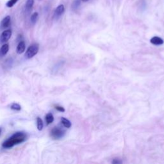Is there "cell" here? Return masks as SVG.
I'll list each match as a JSON object with an SVG mask.
<instances>
[{
	"label": "cell",
	"mask_w": 164,
	"mask_h": 164,
	"mask_svg": "<svg viewBox=\"0 0 164 164\" xmlns=\"http://www.w3.org/2000/svg\"><path fill=\"white\" fill-rule=\"evenodd\" d=\"M10 20H11V19H10V16L9 15H7L3 18V19L1 22V25H0L1 29H5L9 27L10 25Z\"/></svg>",
	"instance_id": "obj_7"
},
{
	"label": "cell",
	"mask_w": 164,
	"mask_h": 164,
	"mask_svg": "<svg viewBox=\"0 0 164 164\" xmlns=\"http://www.w3.org/2000/svg\"><path fill=\"white\" fill-rule=\"evenodd\" d=\"M39 50V45L38 44H33L27 49L25 53V57L28 59L31 58L37 54Z\"/></svg>",
	"instance_id": "obj_3"
},
{
	"label": "cell",
	"mask_w": 164,
	"mask_h": 164,
	"mask_svg": "<svg viewBox=\"0 0 164 164\" xmlns=\"http://www.w3.org/2000/svg\"><path fill=\"white\" fill-rule=\"evenodd\" d=\"M19 0H9V1L6 3V6L9 8H12L17 3V2Z\"/></svg>",
	"instance_id": "obj_16"
},
{
	"label": "cell",
	"mask_w": 164,
	"mask_h": 164,
	"mask_svg": "<svg viewBox=\"0 0 164 164\" xmlns=\"http://www.w3.org/2000/svg\"><path fill=\"white\" fill-rule=\"evenodd\" d=\"M34 4V0H27L25 4V9L27 11H29L31 10Z\"/></svg>",
	"instance_id": "obj_11"
},
{
	"label": "cell",
	"mask_w": 164,
	"mask_h": 164,
	"mask_svg": "<svg viewBox=\"0 0 164 164\" xmlns=\"http://www.w3.org/2000/svg\"><path fill=\"white\" fill-rule=\"evenodd\" d=\"M54 120V117H53V114L52 113H49L46 115V121L47 125H50L51 123H52Z\"/></svg>",
	"instance_id": "obj_12"
},
{
	"label": "cell",
	"mask_w": 164,
	"mask_h": 164,
	"mask_svg": "<svg viewBox=\"0 0 164 164\" xmlns=\"http://www.w3.org/2000/svg\"><path fill=\"white\" fill-rule=\"evenodd\" d=\"M66 135V131L58 126L53 128L51 131V136L53 139L59 140L62 139Z\"/></svg>",
	"instance_id": "obj_2"
},
{
	"label": "cell",
	"mask_w": 164,
	"mask_h": 164,
	"mask_svg": "<svg viewBox=\"0 0 164 164\" xmlns=\"http://www.w3.org/2000/svg\"><path fill=\"white\" fill-rule=\"evenodd\" d=\"M82 1L83 2H87V1H88V0H82Z\"/></svg>",
	"instance_id": "obj_20"
},
{
	"label": "cell",
	"mask_w": 164,
	"mask_h": 164,
	"mask_svg": "<svg viewBox=\"0 0 164 164\" xmlns=\"http://www.w3.org/2000/svg\"><path fill=\"white\" fill-rule=\"evenodd\" d=\"M39 18V14L38 12H34L33 14L31 15V18H30V21L31 23L33 25H35L37 23V20H38Z\"/></svg>",
	"instance_id": "obj_14"
},
{
	"label": "cell",
	"mask_w": 164,
	"mask_h": 164,
	"mask_svg": "<svg viewBox=\"0 0 164 164\" xmlns=\"http://www.w3.org/2000/svg\"><path fill=\"white\" fill-rule=\"evenodd\" d=\"M81 1L82 0H74L73 3H72V9L73 10H76L77 9H78V8L80 6V4H81Z\"/></svg>",
	"instance_id": "obj_13"
},
{
	"label": "cell",
	"mask_w": 164,
	"mask_h": 164,
	"mask_svg": "<svg viewBox=\"0 0 164 164\" xmlns=\"http://www.w3.org/2000/svg\"><path fill=\"white\" fill-rule=\"evenodd\" d=\"M9 50V45L8 44H5L2 46V47L0 48V57H3L5 55H7Z\"/></svg>",
	"instance_id": "obj_9"
},
{
	"label": "cell",
	"mask_w": 164,
	"mask_h": 164,
	"mask_svg": "<svg viewBox=\"0 0 164 164\" xmlns=\"http://www.w3.org/2000/svg\"><path fill=\"white\" fill-rule=\"evenodd\" d=\"M61 123L62 124V125L64 126V127L66 128H70L71 127V122L68 119H66L65 117H61L60 119Z\"/></svg>",
	"instance_id": "obj_10"
},
{
	"label": "cell",
	"mask_w": 164,
	"mask_h": 164,
	"mask_svg": "<svg viewBox=\"0 0 164 164\" xmlns=\"http://www.w3.org/2000/svg\"><path fill=\"white\" fill-rule=\"evenodd\" d=\"M122 163V161L120 160L119 159H114V160L112 161V163H115V164H117V163Z\"/></svg>",
	"instance_id": "obj_19"
},
{
	"label": "cell",
	"mask_w": 164,
	"mask_h": 164,
	"mask_svg": "<svg viewBox=\"0 0 164 164\" xmlns=\"http://www.w3.org/2000/svg\"><path fill=\"white\" fill-rule=\"evenodd\" d=\"M25 42L24 41H21L17 45L16 52H17L18 54H21V53H23L25 51Z\"/></svg>",
	"instance_id": "obj_8"
},
{
	"label": "cell",
	"mask_w": 164,
	"mask_h": 164,
	"mask_svg": "<svg viewBox=\"0 0 164 164\" xmlns=\"http://www.w3.org/2000/svg\"><path fill=\"white\" fill-rule=\"evenodd\" d=\"M64 12H65V7H64V5H58V6L56 8V9L55 10V14H54L55 17L56 19L59 18L64 14Z\"/></svg>",
	"instance_id": "obj_5"
},
{
	"label": "cell",
	"mask_w": 164,
	"mask_h": 164,
	"mask_svg": "<svg viewBox=\"0 0 164 164\" xmlns=\"http://www.w3.org/2000/svg\"><path fill=\"white\" fill-rule=\"evenodd\" d=\"M150 42L155 46H160L163 44L164 41L162 38H160V37L155 36V37H152V38L151 39Z\"/></svg>",
	"instance_id": "obj_6"
},
{
	"label": "cell",
	"mask_w": 164,
	"mask_h": 164,
	"mask_svg": "<svg viewBox=\"0 0 164 164\" xmlns=\"http://www.w3.org/2000/svg\"><path fill=\"white\" fill-rule=\"evenodd\" d=\"M10 108L12 110H16V111H20L21 110V106L18 103H13L10 106Z\"/></svg>",
	"instance_id": "obj_17"
},
{
	"label": "cell",
	"mask_w": 164,
	"mask_h": 164,
	"mask_svg": "<svg viewBox=\"0 0 164 164\" xmlns=\"http://www.w3.org/2000/svg\"><path fill=\"white\" fill-rule=\"evenodd\" d=\"M37 128L39 131H41L43 128V126H44V124H43L42 120L40 117L37 118Z\"/></svg>",
	"instance_id": "obj_15"
},
{
	"label": "cell",
	"mask_w": 164,
	"mask_h": 164,
	"mask_svg": "<svg viewBox=\"0 0 164 164\" xmlns=\"http://www.w3.org/2000/svg\"><path fill=\"white\" fill-rule=\"evenodd\" d=\"M12 35L11 29H6L1 33L0 36V42L5 43L7 42L10 39Z\"/></svg>",
	"instance_id": "obj_4"
},
{
	"label": "cell",
	"mask_w": 164,
	"mask_h": 164,
	"mask_svg": "<svg viewBox=\"0 0 164 164\" xmlns=\"http://www.w3.org/2000/svg\"><path fill=\"white\" fill-rule=\"evenodd\" d=\"M27 139V135L26 133L23 131H17L10 138L6 140L2 144V147L5 149H10L14 147L15 145L19 144L25 142Z\"/></svg>",
	"instance_id": "obj_1"
},
{
	"label": "cell",
	"mask_w": 164,
	"mask_h": 164,
	"mask_svg": "<svg viewBox=\"0 0 164 164\" xmlns=\"http://www.w3.org/2000/svg\"><path fill=\"white\" fill-rule=\"evenodd\" d=\"M55 108L58 110L59 112H65V109L64 108H63L62 106H55Z\"/></svg>",
	"instance_id": "obj_18"
},
{
	"label": "cell",
	"mask_w": 164,
	"mask_h": 164,
	"mask_svg": "<svg viewBox=\"0 0 164 164\" xmlns=\"http://www.w3.org/2000/svg\"><path fill=\"white\" fill-rule=\"evenodd\" d=\"M1 131H2V130H1V128H0V135H1Z\"/></svg>",
	"instance_id": "obj_21"
}]
</instances>
